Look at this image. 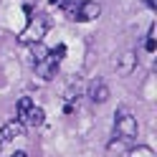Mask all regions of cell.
I'll list each match as a JSON object with an SVG mask.
<instances>
[{
	"instance_id": "obj_1",
	"label": "cell",
	"mask_w": 157,
	"mask_h": 157,
	"mask_svg": "<svg viewBox=\"0 0 157 157\" xmlns=\"http://www.w3.org/2000/svg\"><path fill=\"white\" fill-rule=\"evenodd\" d=\"M61 8L76 23H91V21H96L101 15V5L96 0H63Z\"/></svg>"
},
{
	"instance_id": "obj_2",
	"label": "cell",
	"mask_w": 157,
	"mask_h": 157,
	"mask_svg": "<svg viewBox=\"0 0 157 157\" xmlns=\"http://www.w3.org/2000/svg\"><path fill=\"white\" fill-rule=\"evenodd\" d=\"M137 132H140L137 117L127 109V106H119L117 114H114V140L132 142V140H137Z\"/></svg>"
},
{
	"instance_id": "obj_3",
	"label": "cell",
	"mask_w": 157,
	"mask_h": 157,
	"mask_svg": "<svg viewBox=\"0 0 157 157\" xmlns=\"http://www.w3.org/2000/svg\"><path fill=\"white\" fill-rule=\"evenodd\" d=\"M15 119L21 122L25 129L28 127H41L46 122V112L41 106H36V101L31 96H23V99H18V104H15Z\"/></svg>"
},
{
	"instance_id": "obj_4",
	"label": "cell",
	"mask_w": 157,
	"mask_h": 157,
	"mask_svg": "<svg viewBox=\"0 0 157 157\" xmlns=\"http://www.w3.org/2000/svg\"><path fill=\"white\" fill-rule=\"evenodd\" d=\"M66 53V48L63 46H58V51H48L41 61H36V76L38 78H43V81H51V78H56L58 74V63H61V56Z\"/></svg>"
},
{
	"instance_id": "obj_5",
	"label": "cell",
	"mask_w": 157,
	"mask_h": 157,
	"mask_svg": "<svg viewBox=\"0 0 157 157\" xmlns=\"http://www.w3.org/2000/svg\"><path fill=\"white\" fill-rule=\"evenodd\" d=\"M86 94H89V99L94 104H104V101H109V86H106L104 78H91L89 81V89H86Z\"/></svg>"
},
{
	"instance_id": "obj_6",
	"label": "cell",
	"mask_w": 157,
	"mask_h": 157,
	"mask_svg": "<svg viewBox=\"0 0 157 157\" xmlns=\"http://www.w3.org/2000/svg\"><path fill=\"white\" fill-rule=\"evenodd\" d=\"M134 68H137V53L134 51L122 53V58L117 61V74H119V76H129Z\"/></svg>"
},
{
	"instance_id": "obj_7",
	"label": "cell",
	"mask_w": 157,
	"mask_h": 157,
	"mask_svg": "<svg viewBox=\"0 0 157 157\" xmlns=\"http://www.w3.org/2000/svg\"><path fill=\"white\" fill-rule=\"evenodd\" d=\"M25 132V127L21 124V122H18V119H13V122H5L3 124V129H0V140H15V137H21Z\"/></svg>"
},
{
	"instance_id": "obj_8",
	"label": "cell",
	"mask_w": 157,
	"mask_h": 157,
	"mask_svg": "<svg viewBox=\"0 0 157 157\" xmlns=\"http://www.w3.org/2000/svg\"><path fill=\"white\" fill-rule=\"evenodd\" d=\"M129 157H157L152 147H147V144H137L129 150Z\"/></svg>"
},
{
	"instance_id": "obj_9",
	"label": "cell",
	"mask_w": 157,
	"mask_h": 157,
	"mask_svg": "<svg viewBox=\"0 0 157 157\" xmlns=\"http://www.w3.org/2000/svg\"><path fill=\"white\" fill-rule=\"evenodd\" d=\"M31 53H33V61H41V58L48 53V48L41 41H31Z\"/></svg>"
},
{
	"instance_id": "obj_10",
	"label": "cell",
	"mask_w": 157,
	"mask_h": 157,
	"mask_svg": "<svg viewBox=\"0 0 157 157\" xmlns=\"http://www.w3.org/2000/svg\"><path fill=\"white\" fill-rule=\"evenodd\" d=\"M144 48H147V51H155V25L150 28V31H147V38H144Z\"/></svg>"
},
{
	"instance_id": "obj_11",
	"label": "cell",
	"mask_w": 157,
	"mask_h": 157,
	"mask_svg": "<svg viewBox=\"0 0 157 157\" xmlns=\"http://www.w3.org/2000/svg\"><path fill=\"white\" fill-rule=\"evenodd\" d=\"M142 3H144L147 8H152V10H157V0H142Z\"/></svg>"
},
{
	"instance_id": "obj_12",
	"label": "cell",
	"mask_w": 157,
	"mask_h": 157,
	"mask_svg": "<svg viewBox=\"0 0 157 157\" xmlns=\"http://www.w3.org/2000/svg\"><path fill=\"white\" fill-rule=\"evenodd\" d=\"M10 157H28V155H25V152H13Z\"/></svg>"
},
{
	"instance_id": "obj_13",
	"label": "cell",
	"mask_w": 157,
	"mask_h": 157,
	"mask_svg": "<svg viewBox=\"0 0 157 157\" xmlns=\"http://www.w3.org/2000/svg\"><path fill=\"white\" fill-rule=\"evenodd\" d=\"M0 152H3V142H0Z\"/></svg>"
}]
</instances>
